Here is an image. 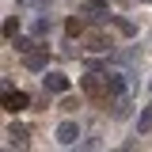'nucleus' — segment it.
Masks as SVG:
<instances>
[{
	"label": "nucleus",
	"instance_id": "4468645a",
	"mask_svg": "<svg viewBox=\"0 0 152 152\" xmlns=\"http://www.w3.org/2000/svg\"><path fill=\"white\" fill-rule=\"evenodd\" d=\"M76 107H80V99H72V95H65V99H61V110H65V114H72Z\"/></svg>",
	"mask_w": 152,
	"mask_h": 152
},
{
	"label": "nucleus",
	"instance_id": "2eb2a0df",
	"mask_svg": "<svg viewBox=\"0 0 152 152\" xmlns=\"http://www.w3.org/2000/svg\"><path fill=\"white\" fill-rule=\"evenodd\" d=\"M88 12H107V0H84Z\"/></svg>",
	"mask_w": 152,
	"mask_h": 152
},
{
	"label": "nucleus",
	"instance_id": "7ed1b4c3",
	"mask_svg": "<svg viewBox=\"0 0 152 152\" xmlns=\"http://www.w3.org/2000/svg\"><path fill=\"white\" fill-rule=\"evenodd\" d=\"M80 88H84V95H91V99H103V103H107V84H103V76H99V72H88L84 80H80Z\"/></svg>",
	"mask_w": 152,
	"mask_h": 152
},
{
	"label": "nucleus",
	"instance_id": "dca6fc26",
	"mask_svg": "<svg viewBox=\"0 0 152 152\" xmlns=\"http://www.w3.org/2000/svg\"><path fill=\"white\" fill-rule=\"evenodd\" d=\"M118 152H133V145H126V148H118Z\"/></svg>",
	"mask_w": 152,
	"mask_h": 152
},
{
	"label": "nucleus",
	"instance_id": "f03ea898",
	"mask_svg": "<svg viewBox=\"0 0 152 152\" xmlns=\"http://www.w3.org/2000/svg\"><path fill=\"white\" fill-rule=\"evenodd\" d=\"M53 137L65 145V148H69V145H76V141H80V122H76V118H65V122L53 129Z\"/></svg>",
	"mask_w": 152,
	"mask_h": 152
},
{
	"label": "nucleus",
	"instance_id": "f257e3e1",
	"mask_svg": "<svg viewBox=\"0 0 152 152\" xmlns=\"http://www.w3.org/2000/svg\"><path fill=\"white\" fill-rule=\"evenodd\" d=\"M103 84H107V95H114V99H126V91H129V80H126V72H107L103 76Z\"/></svg>",
	"mask_w": 152,
	"mask_h": 152
},
{
	"label": "nucleus",
	"instance_id": "9d476101",
	"mask_svg": "<svg viewBox=\"0 0 152 152\" xmlns=\"http://www.w3.org/2000/svg\"><path fill=\"white\" fill-rule=\"evenodd\" d=\"M31 31H34L38 38H42V34H50V31H53V19H50V15H38L34 23H31Z\"/></svg>",
	"mask_w": 152,
	"mask_h": 152
},
{
	"label": "nucleus",
	"instance_id": "6e6552de",
	"mask_svg": "<svg viewBox=\"0 0 152 152\" xmlns=\"http://www.w3.org/2000/svg\"><path fill=\"white\" fill-rule=\"evenodd\" d=\"M84 42H88V50H91V53H107V46H110V42H107V34H99V31H95V34H88Z\"/></svg>",
	"mask_w": 152,
	"mask_h": 152
},
{
	"label": "nucleus",
	"instance_id": "423d86ee",
	"mask_svg": "<svg viewBox=\"0 0 152 152\" xmlns=\"http://www.w3.org/2000/svg\"><path fill=\"white\" fill-rule=\"evenodd\" d=\"M46 61H50V50L42 46V50H31V53L23 57V69H31V72H46Z\"/></svg>",
	"mask_w": 152,
	"mask_h": 152
},
{
	"label": "nucleus",
	"instance_id": "9b49d317",
	"mask_svg": "<svg viewBox=\"0 0 152 152\" xmlns=\"http://www.w3.org/2000/svg\"><path fill=\"white\" fill-rule=\"evenodd\" d=\"M4 38H8V42H15V38H19V19H15V15L4 19Z\"/></svg>",
	"mask_w": 152,
	"mask_h": 152
},
{
	"label": "nucleus",
	"instance_id": "39448f33",
	"mask_svg": "<svg viewBox=\"0 0 152 152\" xmlns=\"http://www.w3.org/2000/svg\"><path fill=\"white\" fill-rule=\"evenodd\" d=\"M27 103H31L27 91H4V110H8V114H23Z\"/></svg>",
	"mask_w": 152,
	"mask_h": 152
},
{
	"label": "nucleus",
	"instance_id": "0eeeda50",
	"mask_svg": "<svg viewBox=\"0 0 152 152\" xmlns=\"http://www.w3.org/2000/svg\"><path fill=\"white\" fill-rule=\"evenodd\" d=\"M145 133H152V103L137 114V137H145Z\"/></svg>",
	"mask_w": 152,
	"mask_h": 152
},
{
	"label": "nucleus",
	"instance_id": "1a4fd4ad",
	"mask_svg": "<svg viewBox=\"0 0 152 152\" xmlns=\"http://www.w3.org/2000/svg\"><path fill=\"white\" fill-rule=\"evenodd\" d=\"M8 137H12V145H19V148H23V145H27V126L12 122V126H8Z\"/></svg>",
	"mask_w": 152,
	"mask_h": 152
},
{
	"label": "nucleus",
	"instance_id": "ddd939ff",
	"mask_svg": "<svg viewBox=\"0 0 152 152\" xmlns=\"http://www.w3.org/2000/svg\"><path fill=\"white\" fill-rule=\"evenodd\" d=\"M65 31H69V38H80V34H84V23H80V19H69V23H65Z\"/></svg>",
	"mask_w": 152,
	"mask_h": 152
},
{
	"label": "nucleus",
	"instance_id": "f3484780",
	"mask_svg": "<svg viewBox=\"0 0 152 152\" xmlns=\"http://www.w3.org/2000/svg\"><path fill=\"white\" fill-rule=\"evenodd\" d=\"M19 4H31V0H19Z\"/></svg>",
	"mask_w": 152,
	"mask_h": 152
},
{
	"label": "nucleus",
	"instance_id": "20e7f679",
	"mask_svg": "<svg viewBox=\"0 0 152 152\" xmlns=\"http://www.w3.org/2000/svg\"><path fill=\"white\" fill-rule=\"evenodd\" d=\"M42 88L53 91V95H69L72 84H69V76H65V72H46V76H42Z\"/></svg>",
	"mask_w": 152,
	"mask_h": 152
},
{
	"label": "nucleus",
	"instance_id": "f8f14e48",
	"mask_svg": "<svg viewBox=\"0 0 152 152\" xmlns=\"http://www.w3.org/2000/svg\"><path fill=\"white\" fill-rule=\"evenodd\" d=\"M114 27H118V34H126V38H133V34H137V27H133L129 19H122V15L114 19Z\"/></svg>",
	"mask_w": 152,
	"mask_h": 152
}]
</instances>
